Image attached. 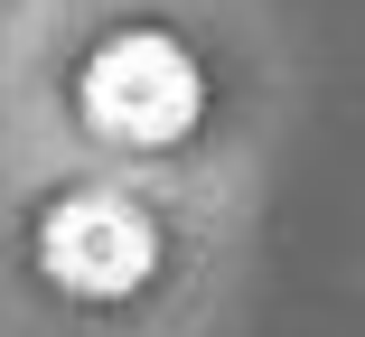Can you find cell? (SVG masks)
Listing matches in <instances>:
<instances>
[{
	"label": "cell",
	"instance_id": "6da1fadb",
	"mask_svg": "<svg viewBox=\"0 0 365 337\" xmlns=\"http://www.w3.org/2000/svg\"><path fill=\"white\" fill-rule=\"evenodd\" d=\"M76 103L103 141H131V150H160V141H187V122L206 103V76L197 56L160 28H131V38H103L76 76Z\"/></svg>",
	"mask_w": 365,
	"mask_h": 337
},
{
	"label": "cell",
	"instance_id": "7a4b0ae2",
	"mask_svg": "<svg viewBox=\"0 0 365 337\" xmlns=\"http://www.w3.org/2000/svg\"><path fill=\"white\" fill-rule=\"evenodd\" d=\"M38 253H47V281L76 291V300H122L150 281L160 262V234L131 197H56L47 225H38Z\"/></svg>",
	"mask_w": 365,
	"mask_h": 337
}]
</instances>
